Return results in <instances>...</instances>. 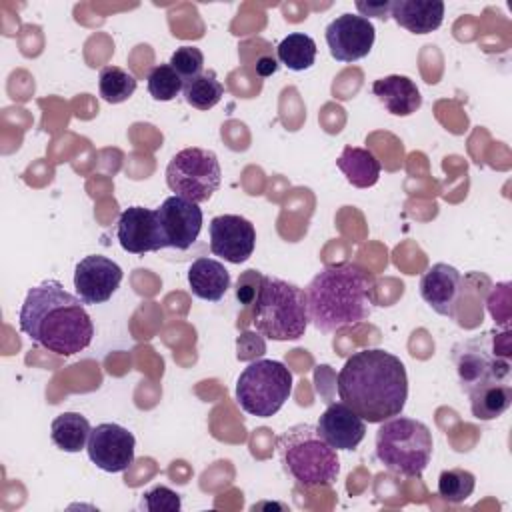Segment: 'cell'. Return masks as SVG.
<instances>
[{
	"instance_id": "9",
	"label": "cell",
	"mask_w": 512,
	"mask_h": 512,
	"mask_svg": "<svg viewBox=\"0 0 512 512\" xmlns=\"http://www.w3.org/2000/svg\"><path fill=\"white\" fill-rule=\"evenodd\" d=\"M452 358L456 364L458 382L466 394L472 388L492 380L510 382L508 360H500L486 338H474L458 344Z\"/></svg>"
},
{
	"instance_id": "31",
	"label": "cell",
	"mask_w": 512,
	"mask_h": 512,
	"mask_svg": "<svg viewBox=\"0 0 512 512\" xmlns=\"http://www.w3.org/2000/svg\"><path fill=\"white\" fill-rule=\"evenodd\" d=\"M356 8L362 12L360 16L368 18V16H376L380 20H388L390 18V10H392V2L388 0H380V2H356Z\"/></svg>"
},
{
	"instance_id": "2",
	"label": "cell",
	"mask_w": 512,
	"mask_h": 512,
	"mask_svg": "<svg viewBox=\"0 0 512 512\" xmlns=\"http://www.w3.org/2000/svg\"><path fill=\"white\" fill-rule=\"evenodd\" d=\"M18 324L32 342L60 356L88 348L94 336V324L84 302L64 290L58 280H44L28 290Z\"/></svg>"
},
{
	"instance_id": "7",
	"label": "cell",
	"mask_w": 512,
	"mask_h": 512,
	"mask_svg": "<svg viewBox=\"0 0 512 512\" xmlns=\"http://www.w3.org/2000/svg\"><path fill=\"white\" fill-rule=\"evenodd\" d=\"M292 392V372L278 360H254L236 380L240 408L258 418L274 416Z\"/></svg>"
},
{
	"instance_id": "17",
	"label": "cell",
	"mask_w": 512,
	"mask_h": 512,
	"mask_svg": "<svg viewBox=\"0 0 512 512\" xmlns=\"http://www.w3.org/2000/svg\"><path fill=\"white\" fill-rule=\"evenodd\" d=\"M316 428L336 450H354L366 436V422L344 402H332L322 412Z\"/></svg>"
},
{
	"instance_id": "8",
	"label": "cell",
	"mask_w": 512,
	"mask_h": 512,
	"mask_svg": "<svg viewBox=\"0 0 512 512\" xmlns=\"http://www.w3.org/2000/svg\"><path fill=\"white\" fill-rule=\"evenodd\" d=\"M222 170L218 156L206 148H184L172 156L166 166V184L176 194L190 202L202 204L220 188Z\"/></svg>"
},
{
	"instance_id": "16",
	"label": "cell",
	"mask_w": 512,
	"mask_h": 512,
	"mask_svg": "<svg viewBox=\"0 0 512 512\" xmlns=\"http://www.w3.org/2000/svg\"><path fill=\"white\" fill-rule=\"evenodd\" d=\"M462 274L446 264H432L420 278V296L422 300L440 316L450 320L456 318V306L462 296Z\"/></svg>"
},
{
	"instance_id": "11",
	"label": "cell",
	"mask_w": 512,
	"mask_h": 512,
	"mask_svg": "<svg viewBox=\"0 0 512 512\" xmlns=\"http://www.w3.org/2000/svg\"><path fill=\"white\" fill-rule=\"evenodd\" d=\"M134 434L114 422H104L92 428L86 450L88 458L104 472H124L134 462Z\"/></svg>"
},
{
	"instance_id": "15",
	"label": "cell",
	"mask_w": 512,
	"mask_h": 512,
	"mask_svg": "<svg viewBox=\"0 0 512 512\" xmlns=\"http://www.w3.org/2000/svg\"><path fill=\"white\" fill-rule=\"evenodd\" d=\"M116 236L120 246L130 254H144L166 248L156 210L144 206H130L120 214Z\"/></svg>"
},
{
	"instance_id": "23",
	"label": "cell",
	"mask_w": 512,
	"mask_h": 512,
	"mask_svg": "<svg viewBox=\"0 0 512 512\" xmlns=\"http://www.w3.org/2000/svg\"><path fill=\"white\" fill-rule=\"evenodd\" d=\"M92 426L80 412H62L50 424V438L64 452H80L86 448Z\"/></svg>"
},
{
	"instance_id": "6",
	"label": "cell",
	"mask_w": 512,
	"mask_h": 512,
	"mask_svg": "<svg viewBox=\"0 0 512 512\" xmlns=\"http://www.w3.org/2000/svg\"><path fill=\"white\" fill-rule=\"evenodd\" d=\"M374 444L378 460L400 476H422L434 448L430 428L420 420L400 414L380 422Z\"/></svg>"
},
{
	"instance_id": "13",
	"label": "cell",
	"mask_w": 512,
	"mask_h": 512,
	"mask_svg": "<svg viewBox=\"0 0 512 512\" xmlns=\"http://www.w3.org/2000/svg\"><path fill=\"white\" fill-rule=\"evenodd\" d=\"M122 276L124 272L114 260L102 254H90L76 264V270H74L76 296L84 304H102L110 300L112 294L118 290Z\"/></svg>"
},
{
	"instance_id": "32",
	"label": "cell",
	"mask_w": 512,
	"mask_h": 512,
	"mask_svg": "<svg viewBox=\"0 0 512 512\" xmlns=\"http://www.w3.org/2000/svg\"><path fill=\"white\" fill-rule=\"evenodd\" d=\"M278 58H274V56H260L258 60H256V72L262 76V78H268V76H272V74H276V70H278Z\"/></svg>"
},
{
	"instance_id": "1",
	"label": "cell",
	"mask_w": 512,
	"mask_h": 512,
	"mask_svg": "<svg viewBox=\"0 0 512 512\" xmlns=\"http://www.w3.org/2000/svg\"><path fill=\"white\" fill-rule=\"evenodd\" d=\"M340 400L364 422L380 424L402 414L408 400V376L402 360L382 348L354 352L338 372Z\"/></svg>"
},
{
	"instance_id": "12",
	"label": "cell",
	"mask_w": 512,
	"mask_h": 512,
	"mask_svg": "<svg viewBox=\"0 0 512 512\" xmlns=\"http://www.w3.org/2000/svg\"><path fill=\"white\" fill-rule=\"evenodd\" d=\"M210 252L226 262H246L256 246L254 224L238 214H220L210 220Z\"/></svg>"
},
{
	"instance_id": "4",
	"label": "cell",
	"mask_w": 512,
	"mask_h": 512,
	"mask_svg": "<svg viewBox=\"0 0 512 512\" xmlns=\"http://www.w3.org/2000/svg\"><path fill=\"white\" fill-rule=\"evenodd\" d=\"M282 470L302 488L332 486L340 474V458L316 426L296 424L276 440Z\"/></svg>"
},
{
	"instance_id": "21",
	"label": "cell",
	"mask_w": 512,
	"mask_h": 512,
	"mask_svg": "<svg viewBox=\"0 0 512 512\" xmlns=\"http://www.w3.org/2000/svg\"><path fill=\"white\" fill-rule=\"evenodd\" d=\"M472 416L478 420H494L512 404V386L506 380H492L468 392Z\"/></svg>"
},
{
	"instance_id": "14",
	"label": "cell",
	"mask_w": 512,
	"mask_h": 512,
	"mask_svg": "<svg viewBox=\"0 0 512 512\" xmlns=\"http://www.w3.org/2000/svg\"><path fill=\"white\" fill-rule=\"evenodd\" d=\"M158 222L166 240V248L186 250L190 248L202 230V208L182 196H168L160 208H156Z\"/></svg>"
},
{
	"instance_id": "3",
	"label": "cell",
	"mask_w": 512,
	"mask_h": 512,
	"mask_svg": "<svg viewBox=\"0 0 512 512\" xmlns=\"http://www.w3.org/2000/svg\"><path fill=\"white\" fill-rule=\"evenodd\" d=\"M308 318L322 334L356 326L376 306L374 276L354 262L324 266L306 286Z\"/></svg>"
},
{
	"instance_id": "24",
	"label": "cell",
	"mask_w": 512,
	"mask_h": 512,
	"mask_svg": "<svg viewBox=\"0 0 512 512\" xmlns=\"http://www.w3.org/2000/svg\"><path fill=\"white\" fill-rule=\"evenodd\" d=\"M316 52V42L304 32L288 34L276 48L278 62L294 72L308 70L316 60Z\"/></svg>"
},
{
	"instance_id": "19",
	"label": "cell",
	"mask_w": 512,
	"mask_h": 512,
	"mask_svg": "<svg viewBox=\"0 0 512 512\" xmlns=\"http://www.w3.org/2000/svg\"><path fill=\"white\" fill-rule=\"evenodd\" d=\"M390 18L398 26L406 28L412 34H428L440 28L444 20V2L442 0H394Z\"/></svg>"
},
{
	"instance_id": "18",
	"label": "cell",
	"mask_w": 512,
	"mask_h": 512,
	"mask_svg": "<svg viewBox=\"0 0 512 512\" xmlns=\"http://www.w3.org/2000/svg\"><path fill=\"white\" fill-rule=\"evenodd\" d=\"M372 94L394 116H410L422 106V96L414 80L400 74L374 80Z\"/></svg>"
},
{
	"instance_id": "27",
	"label": "cell",
	"mask_w": 512,
	"mask_h": 512,
	"mask_svg": "<svg viewBox=\"0 0 512 512\" xmlns=\"http://www.w3.org/2000/svg\"><path fill=\"white\" fill-rule=\"evenodd\" d=\"M476 488V478L470 470L464 468H448L438 476V494L450 502L460 504L472 496Z\"/></svg>"
},
{
	"instance_id": "29",
	"label": "cell",
	"mask_w": 512,
	"mask_h": 512,
	"mask_svg": "<svg viewBox=\"0 0 512 512\" xmlns=\"http://www.w3.org/2000/svg\"><path fill=\"white\" fill-rule=\"evenodd\" d=\"M168 64L176 70V74L186 84V82H190V80H194L196 76L202 74V70H204V54L196 46H180L170 56Z\"/></svg>"
},
{
	"instance_id": "20",
	"label": "cell",
	"mask_w": 512,
	"mask_h": 512,
	"mask_svg": "<svg viewBox=\"0 0 512 512\" xmlns=\"http://www.w3.org/2000/svg\"><path fill=\"white\" fill-rule=\"evenodd\" d=\"M188 284L196 298L206 302H218L230 288V274L222 262L202 256L190 264Z\"/></svg>"
},
{
	"instance_id": "28",
	"label": "cell",
	"mask_w": 512,
	"mask_h": 512,
	"mask_svg": "<svg viewBox=\"0 0 512 512\" xmlns=\"http://www.w3.org/2000/svg\"><path fill=\"white\" fill-rule=\"evenodd\" d=\"M184 88V80L176 74L170 64H158L148 74V92L158 102L176 98Z\"/></svg>"
},
{
	"instance_id": "5",
	"label": "cell",
	"mask_w": 512,
	"mask_h": 512,
	"mask_svg": "<svg viewBox=\"0 0 512 512\" xmlns=\"http://www.w3.org/2000/svg\"><path fill=\"white\" fill-rule=\"evenodd\" d=\"M252 322L256 330L276 342L298 340L308 328L306 294L300 286L274 276H262L254 298Z\"/></svg>"
},
{
	"instance_id": "26",
	"label": "cell",
	"mask_w": 512,
	"mask_h": 512,
	"mask_svg": "<svg viewBox=\"0 0 512 512\" xmlns=\"http://www.w3.org/2000/svg\"><path fill=\"white\" fill-rule=\"evenodd\" d=\"M98 90L108 104H120L136 92V78L118 66H104L98 74Z\"/></svg>"
},
{
	"instance_id": "25",
	"label": "cell",
	"mask_w": 512,
	"mask_h": 512,
	"mask_svg": "<svg viewBox=\"0 0 512 512\" xmlns=\"http://www.w3.org/2000/svg\"><path fill=\"white\" fill-rule=\"evenodd\" d=\"M182 92H184V100L192 108H196V110H210V108H214L222 100L224 86L216 78V72L208 70V72H202L200 76H196L194 80L186 82Z\"/></svg>"
},
{
	"instance_id": "22",
	"label": "cell",
	"mask_w": 512,
	"mask_h": 512,
	"mask_svg": "<svg viewBox=\"0 0 512 512\" xmlns=\"http://www.w3.org/2000/svg\"><path fill=\"white\" fill-rule=\"evenodd\" d=\"M336 166L346 176V180L356 188H370L380 178V162L368 148L346 146L336 160Z\"/></svg>"
},
{
	"instance_id": "10",
	"label": "cell",
	"mask_w": 512,
	"mask_h": 512,
	"mask_svg": "<svg viewBox=\"0 0 512 512\" xmlns=\"http://www.w3.org/2000/svg\"><path fill=\"white\" fill-rule=\"evenodd\" d=\"M324 38L334 60L356 62L370 54L376 38V28L370 18L346 12L326 26Z\"/></svg>"
},
{
	"instance_id": "30",
	"label": "cell",
	"mask_w": 512,
	"mask_h": 512,
	"mask_svg": "<svg viewBox=\"0 0 512 512\" xmlns=\"http://www.w3.org/2000/svg\"><path fill=\"white\" fill-rule=\"evenodd\" d=\"M180 506V494L170 490L168 486H154L152 490L144 492L140 502V508L148 512H178Z\"/></svg>"
}]
</instances>
